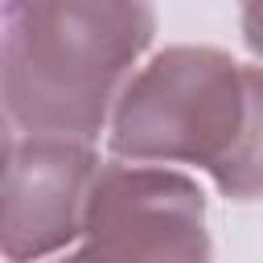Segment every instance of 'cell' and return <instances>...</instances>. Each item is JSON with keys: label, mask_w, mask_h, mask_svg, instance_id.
Here are the masks:
<instances>
[{"label": "cell", "mask_w": 263, "mask_h": 263, "mask_svg": "<svg viewBox=\"0 0 263 263\" xmlns=\"http://www.w3.org/2000/svg\"><path fill=\"white\" fill-rule=\"evenodd\" d=\"M12 132H8V115L0 111V173H4V164H8V152H12Z\"/></svg>", "instance_id": "5b68a950"}, {"label": "cell", "mask_w": 263, "mask_h": 263, "mask_svg": "<svg viewBox=\"0 0 263 263\" xmlns=\"http://www.w3.org/2000/svg\"><path fill=\"white\" fill-rule=\"evenodd\" d=\"M99 156L62 136H25L0 173V255L37 263L82 234Z\"/></svg>", "instance_id": "277c9868"}, {"label": "cell", "mask_w": 263, "mask_h": 263, "mask_svg": "<svg viewBox=\"0 0 263 263\" xmlns=\"http://www.w3.org/2000/svg\"><path fill=\"white\" fill-rule=\"evenodd\" d=\"M111 152L132 164H197L226 197L259 193V66L210 45L156 53L111 107Z\"/></svg>", "instance_id": "7a4b0ae2"}, {"label": "cell", "mask_w": 263, "mask_h": 263, "mask_svg": "<svg viewBox=\"0 0 263 263\" xmlns=\"http://www.w3.org/2000/svg\"><path fill=\"white\" fill-rule=\"evenodd\" d=\"M152 33V0H8L0 111L29 136L90 144Z\"/></svg>", "instance_id": "6da1fadb"}, {"label": "cell", "mask_w": 263, "mask_h": 263, "mask_svg": "<svg viewBox=\"0 0 263 263\" xmlns=\"http://www.w3.org/2000/svg\"><path fill=\"white\" fill-rule=\"evenodd\" d=\"M82 247L58 263H210L197 181L160 164H99Z\"/></svg>", "instance_id": "3957f363"}]
</instances>
